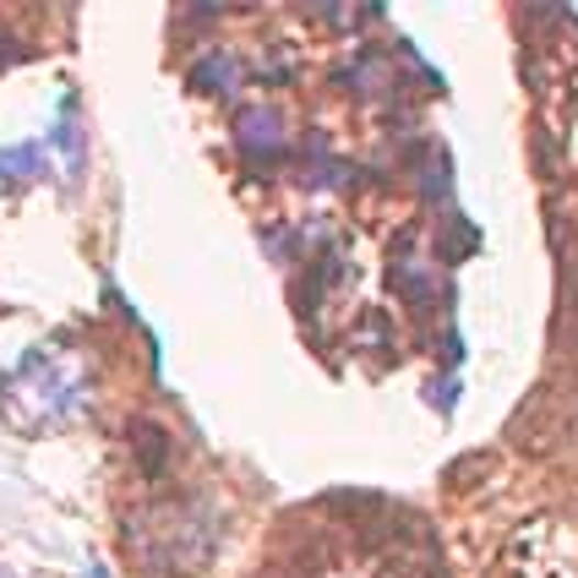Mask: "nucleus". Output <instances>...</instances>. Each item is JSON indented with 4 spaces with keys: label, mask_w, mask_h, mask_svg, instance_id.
<instances>
[{
    "label": "nucleus",
    "mask_w": 578,
    "mask_h": 578,
    "mask_svg": "<svg viewBox=\"0 0 578 578\" xmlns=\"http://www.w3.org/2000/svg\"><path fill=\"white\" fill-rule=\"evenodd\" d=\"M241 147L252 153V158H279L285 153V121H279V110H246L241 115Z\"/></svg>",
    "instance_id": "obj_2"
},
{
    "label": "nucleus",
    "mask_w": 578,
    "mask_h": 578,
    "mask_svg": "<svg viewBox=\"0 0 578 578\" xmlns=\"http://www.w3.org/2000/svg\"><path fill=\"white\" fill-rule=\"evenodd\" d=\"M11 55H16V38H5V33H0V66H5Z\"/></svg>",
    "instance_id": "obj_4"
},
{
    "label": "nucleus",
    "mask_w": 578,
    "mask_h": 578,
    "mask_svg": "<svg viewBox=\"0 0 578 578\" xmlns=\"http://www.w3.org/2000/svg\"><path fill=\"white\" fill-rule=\"evenodd\" d=\"M44 169V147H11V153H0V175H11V180H33Z\"/></svg>",
    "instance_id": "obj_3"
},
{
    "label": "nucleus",
    "mask_w": 578,
    "mask_h": 578,
    "mask_svg": "<svg viewBox=\"0 0 578 578\" xmlns=\"http://www.w3.org/2000/svg\"><path fill=\"white\" fill-rule=\"evenodd\" d=\"M0 399H5V421H11L16 432H27V426H49V421L82 415L88 377H82V366H77L71 355H60V349H33V355L16 360V371L5 377Z\"/></svg>",
    "instance_id": "obj_1"
},
{
    "label": "nucleus",
    "mask_w": 578,
    "mask_h": 578,
    "mask_svg": "<svg viewBox=\"0 0 578 578\" xmlns=\"http://www.w3.org/2000/svg\"><path fill=\"white\" fill-rule=\"evenodd\" d=\"M0 578H11V574H5V568H0Z\"/></svg>",
    "instance_id": "obj_5"
}]
</instances>
